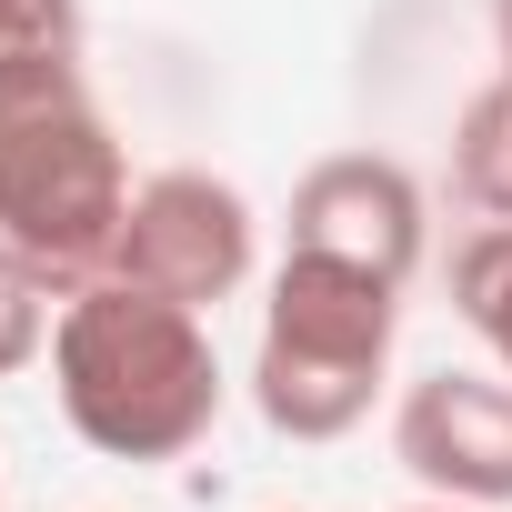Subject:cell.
Returning a JSON list of instances; mask_svg holds the SVG:
<instances>
[{"label": "cell", "instance_id": "10", "mask_svg": "<svg viewBox=\"0 0 512 512\" xmlns=\"http://www.w3.org/2000/svg\"><path fill=\"white\" fill-rule=\"evenodd\" d=\"M11 51H81V0H0V61Z\"/></svg>", "mask_w": 512, "mask_h": 512}, {"label": "cell", "instance_id": "5", "mask_svg": "<svg viewBox=\"0 0 512 512\" xmlns=\"http://www.w3.org/2000/svg\"><path fill=\"white\" fill-rule=\"evenodd\" d=\"M292 251H322V262L412 282V262H422V191H412V171L372 161V151H342V161L302 171V191H292Z\"/></svg>", "mask_w": 512, "mask_h": 512}, {"label": "cell", "instance_id": "2", "mask_svg": "<svg viewBox=\"0 0 512 512\" xmlns=\"http://www.w3.org/2000/svg\"><path fill=\"white\" fill-rule=\"evenodd\" d=\"M121 211L131 171L81 81V51H11L0 61V241L61 292H81L111 272Z\"/></svg>", "mask_w": 512, "mask_h": 512}, {"label": "cell", "instance_id": "3", "mask_svg": "<svg viewBox=\"0 0 512 512\" xmlns=\"http://www.w3.org/2000/svg\"><path fill=\"white\" fill-rule=\"evenodd\" d=\"M392 332H402V282L322 262V251H292V262L272 272L262 362H251L262 422L282 442H342L372 412V392H382Z\"/></svg>", "mask_w": 512, "mask_h": 512}, {"label": "cell", "instance_id": "1", "mask_svg": "<svg viewBox=\"0 0 512 512\" xmlns=\"http://www.w3.org/2000/svg\"><path fill=\"white\" fill-rule=\"evenodd\" d=\"M51 382H61L71 432L111 462H181L221 422V352L201 312L141 282H111V272L61 292Z\"/></svg>", "mask_w": 512, "mask_h": 512}, {"label": "cell", "instance_id": "6", "mask_svg": "<svg viewBox=\"0 0 512 512\" xmlns=\"http://www.w3.org/2000/svg\"><path fill=\"white\" fill-rule=\"evenodd\" d=\"M402 472H422L442 502H512V382L432 372L392 412Z\"/></svg>", "mask_w": 512, "mask_h": 512}, {"label": "cell", "instance_id": "9", "mask_svg": "<svg viewBox=\"0 0 512 512\" xmlns=\"http://www.w3.org/2000/svg\"><path fill=\"white\" fill-rule=\"evenodd\" d=\"M51 292H61V282L0 241V372H21V362L51 342Z\"/></svg>", "mask_w": 512, "mask_h": 512}, {"label": "cell", "instance_id": "8", "mask_svg": "<svg viewBox=\"0 0 512 512\" xmlns=\"http://www.w3.org/2000/svg\"><path fill=\"white\" fill-rule=\"evenodd\" d=\"M452 312L492 342V362L512 372V221H482L452 251Z\"/></svg>", "mask_w": 512, "mask_h": 512}, {"label": "cell", "instance_id": "11", "mask_svg": "<svg viewBox=\"0 0 512 512\" xmlns=\"http://www.w3.org/2000/svg\"><path fill=\"white\" fill-rule=\"evenodd\" d=\"M492 41H502V71H512V0H492Z\"/></svg>", "mask_w": 512, "mask_h": 512}, {"label": "cell", "instance_id": "7", "mask_svg": "<svg viewBox=\"0 0 512 512\" xmlns=\"http://www.w3.org/2000/svg\"><path fill=\"white\" fill-rule=\"evenodd\" d=\"M452 181H462V201H472L482 221H512V71L462 111V131H452Z\"/></svg>", "mask_w": 512, "mask_h": 512}, {"label": "cell", "instance_id": "4", "mask_svg": "<svg viewBox=\"0 0 512 512\" xmlns=\"http://www.w3.org/2000/svg\"><path fill=\"white\" fill-rule=\"evenodd\" d=\"M111 282H141L161 302H231L251 282V201L211 171H151L121 211Z\"/></svg>", "mask_w": 512, "mask_h": 512}, {"label": "cell", "instance_id": "12", "mask_svg": "<svg viewBox=\"0 0 512 512\" xmlns=\"http://www.w3.org/2000/svg\"><path fill=\"white\" fill-rule=\"evenodd\" d=\"M422 512H452V502H422Z\"/></svg>", "mask_w": 512, "mask_h": 512}]
</instances>
